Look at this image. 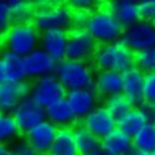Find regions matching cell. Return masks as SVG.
<instances>
[{"label": "cell", "mask_w": 155, "mask_h": 155, "mask_svg": "<svg viewBox=\"0 0 155 155\" xmlns=\"http://www.w3.org/2000/svg\"><path fill=\"white\" fill-rule=\"evenodd\" d=\"M95 70H111L124 74L135 66V53L121 40L98 46L93 61Z\"/></svg>", "instance_id": "obj_1"}, {"label": "cell", "mask_w": 155, "mask_h": 155, "mask_svg": "<svg viewBox=\"0 0 155 155\" xmlns=\"http://www.w3.org/2000/svg\"><path fill=\"white\" fill-rule=\"evenodd\" d=\"M36 14L33 24L40 33L63 29L70 31L73 29V9L66 3L36 2Z\"/></svg>", "instance_id": "obj_2"}, {"label": "cell", "mask_w": 155, "mask_h": 155, "mask_svg": "<svg viewBox=\"0 0 155 155\" xmlns=\"http://www.w3.org/2000/svg\"><path fill=\"white\" fill-rule=\"evenodd\" d=\"M95 68L91 63L65 59L58 63L55 75L68 91L94 88Z\"/></svg>", "instance_id": "obj_3"}, {"label": "cell", "mask_w": 155, "mask_h": 155, "mask_svg": "<svg viewBox=\"0 0 155 155\" xmlns=\"http://www.w3.org/2000/svg\"><path fill=\"white\" fill-rule=\"evenodd\" d=\"M85 29L90 33L96 43L101 45L120 40L125 28L114 16L109 8L103 5L93 10L89 23L86 24Z\"/></svg>", "instance_id": "obj_4"}, {"label": "cell", "mask_w": 155, "mask_h": 155, "mask_svg": "<svg viewBox=\"0 0 155 155\" xmlns=\"http://www.w3.org/2000/svg\"><path fill=\"white\" fill-rule=\"evenodd\" d=\"M40 31L34 24H13L3 36V48L25 58L40 44Z\"/></svg>", "instance_id": "obj_5"}, {"label": "cell", "mask_w": 155, "mask_h": 155, "mask_svg": "<svg viewBox=\"0 0 155 155\" xmlns=\"http://www.w3.org/2000/svg\"><path fill=\"white\" fill-rule=\"evenodd\" d=\"M68 90L59 81L55 74L38 78L30 83V98L43 108L66 98Z\"/></svg>", "instance_id": "obj_6"}, {"label": "cell", "mask_w": 155, "mask_h": 155, "mask_svg": "<svg viewBox=\"0 0 155 155\" xmlns=\"http://www.w3.org/2000/svg\"><path fill=\"white\" fill-rule=\"evenodd\" d=\"M99 44L86 29H71L69 31L66 59L91 63Z\"/></svg>", "instance_id": "obj_7"}, {"label": "cell", "mask_w": 155, "mask_h": 155, "mask_svg": "<svg viewBox=\"0 0 155 155\" xmlns=\"http://www.w3.org/2000/svg\"><path fill=\"white\" fill-rule=\"evenodd\" d=\"M120 40L133 53H139L155 48V26L147 20H139L124 29Z\"/></svg>", "instance_id": "obj_8"}, {"label": "cell", "mask_w": 155, "mask_h": 155, "mask_svg": "<svg viewBox=\"0 0 155 155\" xmlns=\"http://www.w3.org/2000/svg\"><path fill=\"white\" fill-rule=\"evenodd\" d=\"M80 123L100 140L108 137L118 128V120L109 113L103 103L96 106L90 114L86 115Z\"/></svg>", "instance_id": "obj_9"}, {"label": "cell", "mask_w": 155, "mask_h": 155, "mask_svg": "<svg viewBox=\"0 0 155 155\" xmlns=\"http://www.w3.org/2000/svg\"><path fill=\"white\" fill-rule=\"evenodd\" d=\"M13 116L18 124L19 130L24 135L46 119L45 108L36 104L30 96L16 106V109L13 111Z\"/></svg>", "instance_id": "obj_10"}, {"label": "cell", "mask_w": 155, "mask_h": 155, "mask_svg": "<svg viewBox=\"0 0 155 155\" xmlns=\"http://www.w3.org/2000/svg\"><path fill=\"white\" fill-rule=\"evenodd\" d=\"M30 95L29 81L0 83V113L13 114L16 106Z\"/></svg>", "instance_id": "obj_11"}, {"label": "cell", "mask_w": 155, "mask_h": 155, "mask_svg": "<svg viewBox=\"0 0 155 155\" xmlns=\"http://www.w3.org/2000/svg\"><path fill=\"white\" fill-rule=\"evenodd\" d=\"M58 130L59 129L54 124L45 119L44 121H41L36 127L29 130L24 135V138L39 155H48L54 143Z\"/></svg>", "instance_id": "obj_12"}, {"label": "cell", "mask_w": 155, "mask_h": 155, "mask_svg": "<svg viewBox=\"0 0 155 155\" xmlns=\"http://www.w3.org/2000/svg\"><path fill=\"white\" fill-rule=\"evenodd\" d=\"M66 100L69 101L78 120L81 121L96 106L100 105L101 98L96 94L94 88H88V89H78V90L68 91Z\"/></svg>", "instance_id": "obj_13"}, {"label": "cell", "mask_w": 155, "mask_h": 155, "mask_svg": "<svg viewBox=\"0 0 155 155\" xmlns=\"http://www.w3.org/2000/svg\"><path fill=\"white\" fill-rule=\"evenodd\" d=\"M24 59H25L28 79L35 80L38 78H41L45 75L55 74L58 63L46 51H44L40 46L36 48L29 55H26Z\"/></svg>", "instance_id": "obj_14"}, {"label": "cell", "mask_w": 155, "mask_h": 155, "mask_svg": "<svg viewBox=\"0 0 155 155\" xmlns=\"http://www.w3.org/2000/svg\"><path fill=\"white\" fill-rule=\"evenodd\" d=\"M69 31L63 29H53L40 34V44L39 46L46 51L56 63L66 59V48Z\"/></svg>", "instance_id": "obj_15"}, {"label": "cell", "mask_w": 155, "mask_h": 155, "mask_svg": "<svg viewBox=\"0 0 155 155\" xmlns=\"http://www.w3.org/2000/svg\"><path fill=\"white\" fill-rule=\"evenodd\" d=\"M123 94L129 99L133 106L140 108L144 104L145 74L137 66H134L123 74Z\"/></svg>", "instance_id": "obj_16"}, {"label": "cell", "mask_w": 155, "mask_h": 155, "mask_svg": "<svg viewBox=\"0 0 155 155\" xmlns=\"http://www.w3.org/2000/svg\"><path fill=\"white\" fill-rule=\"evenodd\" d=\"M123 74L111 70H96L94 90L104 100L109 96L123 93Z\"/></svg>", "instance_id": "obj_17"}, {"label": "cell", "mask_w": 155, "mask_h": 155, "mask_svg": "<svg viewBox=\"0 0 155 155\" xmlns=\"http://www.w3.org/2000/svg\"><path fill=\"white\" fill-rule=\"evenodd\" d=\"M45 115H46V120H49L51 124H54L58 129L74 128L79 123L66 98L45 108Z\"/></svg>", "instance_id": "obj_18"}, {"label": "cell", "mask_w": 155, "mask_h": 155, "mask_svg": "<svg viewBox=\"0 0 155 155\" xmlns=\"http://www.w3.org/2000/svg\"><path fill=\"white\" fill-rule=\"evenodd\" d=\"M78 155H104L101 140L91 134L79 121L73 128Z\"/></svg>", "instance_id": "obj_19"}, {"label": "cell", "mask_w": 155, "mask_h": 155, "mask_svg": "<svg viewBox=\"0 0 155 155\" xmlns=\"http://www.w3.org/2000/svg\"><path fill=\"white\" fill-rule=\"evenodd\" d=\"M106 6L124 28L141 20L139 3L135 0H114L106 4Z\"/></svg>", "instance_id": "obj_20"}, {"label": "cell", "mask_w": 155, "mask_h": 155, "mask_svg": "<svg viewBox=\"0 0 155 155\" xmlns=\"http://www.w3.org/2000/svg\"><path fill=\"white\" fill-rule=\"evenodd\" d=\"M101 148L106 155H131L134 150L133 138L116 128L101 140Z\"/></svg>", "instance_id": "obj_21"}, {"label": "cell", "mask_w": 155, "mask_h": 155, "mask_svg": "<svg viewBox=\"0 0 155 155\" xmlns=\"http://www.w3.org/2000/svg\"><path fill=\"white\" fill-rule=\"evenodd\" d=\"M3 64L5 71L6 81H28V74L25 68V59L20 55H16L10 51H3Z\"/></svg>", "instance_id": "obj_22"}, {"label": "cell", "mask_w": 155, "mask_h": 155, "mask_svg": "<svg viewBox=\"0 0 155 155\" xmlns=\"http://www.w3.org/2000/svg\"><path fill=\"white\" fill-rule=\"evenodd\" d=\"M147 124L148 119L143 109L134 106L127 114H124L120 119H118V129L129 135V137L134 138Z\"/></svg>", "instance_id": "obj_23"}, {"label": "cell", "mask_w": 155, "mask_h": 155, "mask_svg": "<svg viewBox=\"0 0 155 155\" xmlns=\"http://www.w3.org/2000/svg\"><path fill=\"white\" fill-rule=\"evenodd\" d=\"M48 155H78L73 128L59 129Z\"/></svg>", "instance_id": "obj_24"}, {"label": "cell", "mask_w": 155, "mask_h": 155, "mask_svg": "<svg viewBox=\"0 0 155 155\" xmlns=\"http://www.w3.org/2000/svg\"><path fill=\"white\" fill-rule=\"evenodd\" d=\"M13 24H33L36 14V4L28 0H9Z\"/></svg>", "instance_id": "obj_25"}, {"label": "cell", "mask_w": 155, "mask_h": 155, "mask_svg": "<svg viewBox=\"0 0 155 155\" xmlns=\"http://www.w3.org/2000/svg\"><path fill=\"white\" fill-rule=\"evenodd\" d=\"M21 135L13 114L0 113V144H14Z\"/></svg>", "instance_id": "obj_26"}, {"label": "cell", "mask_w": 155, "mask_h": 155, "mask_svg": "<svg viewBox=\"0 0 155 155\" xmlns=\"http://www.w3.org/2000/svg\"><path fill=\"white\" fill-rule=\"evenodd\" d=\"M134 149L147 151L149 154L155 153V124L148 123L145 127L133 138Z\"/></svg>", "instance_id": "obj_27"}, {"label": "cell", "mask_w": 155, "mask_h": 155, "mask_svg": "<svg viewBox=\"0 0 155 155\" xmlns=\"http://www.w3.org/2000/svg\"><path fill=\"white\" fill-rule=\"evenodd\" d=\"M103 105L109 110V113L114 116L116 120L120 119L124 114H127L131 108H134V106L131 105V103L129 101V99L123 93L104 99L103 100Z\"/></svg>", "instance_id": "obj_28"}, {"label": "cell", "mask_w": 155, "mask_h": 155, "mask_svg": "<svg viewBox=\"0 0 155 155\" xmlns=\"http://www.w3.org/2000/svg\"><path fill=\"white\" fill-rule=\"evenodd\" d=\"M135 66L144 74L155 73V48L135 53Z\"/></svg>", "instance_id": "obj_29"}, {"label": "cell", "mask_w": 155, "mask_h": 155, "mask_svg": "<svg viewBox=\"0 0 155 155\" xmlns=\"http://www.w3.org/2000/svg\"><path fill=\"white\" fill-rule=\"evenodd\" d=\"M12 25H13V21H12L9 3L4 2V0H0V35L4 36Z\"/></svg>", "instance_id": "obj_30"}, {"label": "cell", "mask_w": 155, "mask_h": 155, "mask_svg": "<svg viewBox=\"0 0 155 155\" xmlns=\"http://www.w3.org/2000/svg\"><path fill=\"white\" fill-rule=\"evenodd\" d=\"M93 10L85 9H73V29H85L89 23Z\"/></svg>", "instance_id": "obj_31"}, {"label": "cell", "mask_w": 155, "mask_h": 155, "mask_svg": "<svg viewBox=\"0 0 155 155\" xmlns=\"http://www.w3.org/2000/svg\"><path fill=\"white\" fill-rule=\"evenodd\" d=\"M144 103L155 104V73L145 74Z\"/></svg>", "instance_id": "obj_32"}, {"label": "cell", "mask_w": 155, "mask_h": 155, "mask_svg": "<svg viewBox=\"0 0 155 155\" xmlns=\"http://www.w3.org/2000/svg\"><path fill=\"white\" fill-rule=\"evenodd\" d=\"M138 3H139L141 20L154 23L155 21V0H140Z\"/></svg>", "instance_id": "obj_33"}, {"label": "cell", "mask_w": 155, "mask_h": 155, "mask_svg": "<svg viewBox=\"0 0 155 155\" xmlns=\"http://www.w3.org/2000/svg\"><path fill=\"white\" fill-rule=\"evenodd\" d=\"M12 150H13L14 155H39L34 150V148L31 147V145L26 141L25 138H23L20 140H16L13 144Z\"/></svg>", "instance_id": "obj_34"}, {"label": "cell", "mask_w": 155, "mask_h": 155, "mask_svg": "<svg viewBox=\"0 0 155 155\" xmlns=\"http://www.w3.org/2000/svg\"><path fill=\"white\" fill-rule=\"evenodd\" d=\"M71 9H85V10H95L96 4L91 0H73V2L68 3Z\"/></svg>", "instance_id": "obj_35"}, {"label": "cell", "mask_w": 155, "mask_h": 155, "mask_svg": "<svg viewBox=\"0 0 155 155\" xmlns=\"http://www.w3.org/2000/svg\"><path fill=\"white\" fill-rule=\"evenodd\" d=\"M140 108L143 109L145 116L148 119V123L155 124V104H149V103H144Z\"/></svg>", "instance_id": "obj_36"}, {"label": "cell", "mask_w": 155, "mask_h": 155, "mask_svg": "<svg viewBox=\"0 0 155 155\" xmlns=\"http://www.w3.org/2000/svg\"><path fill=\"white\" fill-rule=\"evenodd\" d=\"M0 155H14L12 148H9V145L0 144Z\"/></svg>", "instance_id": "obj_37"}, {"label": "cell", "mask_w": 155, "mask_h": 155, "mask_svg": "<svg viewBox=\"0 0 155 155\" xmlns=\"http://www.w3.org/2000/svg\"><path fill=\"white\" fill-rule=\"evenodd\" d=\"M5 81V71H4V64H3V56L0 53V83Z\"/></svg>", "instance_id": "obj_38"}, {"label": "cell", "mask_w": 155, "mask_h": 155, "mask_svg": "<svg viewBox=\"0 0 155 155\" xmlns=\"http://www.w3.org/2000/svg\"><path fill=\"white\" fill-rule=\"evenodd\" d=\"M131 155H151V154H149V153H147V151H143V150L134 149L133 153H131Z\"/></svg>", "instance_id": "obj_39"}, {"label": "cell", "mask_w": 155, "mask_h": 155, "mask_svg": "<svg viewBox=\"0 0 155 155\" xmlns=\"http://www.w3.org/2000/svg\"><path fill=\"white\" fill-rule=\"evenodd\" d=\"M2 48H3V36L0 35V49H2Z\"/></svg>", "instance_id": "obj_40"}, {"label": "cell", "mask_w": 155, "mask_h": 155, "mask_svg": "<svg viewBox=\"0 0 155 155\" xmlns=\"http://www.w3.org/2000/svg\"><path fill=\"white\" fill-rule=\"evenodd\" d=\"M153 24H154V26H155V21H154V23H153Z\"/></svg>", "instance_id": "obj_41"}, {"label": "cell", "mask_w": 155, "mask_h": 155, "mask_svg": "<svg viewBox=\"0 0 155 155\" xmlns=\"http://www.w3.org/2000/svg\"><path fill=\"white\" fill-rule=\"evenodd\" d=\"M153 155H155V153H154V154H153Z\"/></svg>", "instance_id": "obj_42"}, {"label": "cell", "mask_w": 155, "mask_h": 155, "mask_svg": "<svg viewBox=\"0 0 155 155\" xmlns=\"http://www.w3.org/2000/svg\"><path fill=\"white\" fill-rule=\"evenodd\" d=\"M104 155H106V154H104Z\"/></svg>", "instance_id": "obj_43"}]
</instances>
